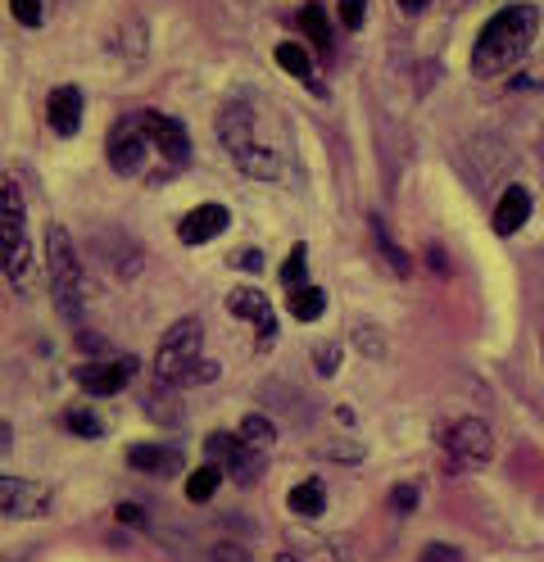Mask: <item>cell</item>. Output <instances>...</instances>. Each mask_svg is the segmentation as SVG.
<instances>
[{
    "mask_svg": "<svg viewBox=\"0 0 544 562\" xmlns=\"http://www.w3.org/2000/svg\"><path fill=\"white\" fill-rule=\"evenodd\" d=\"M109 168L123 178H145V182H173L181 168L191 164V136L177 119L159 110H136L114 123L104 140Z\"/></svg>",
    "mask_w": 544,
    "mask_h": 562,
    "instance_id": "obj_1",
    "label": "cell"
},
{
    "mask_svg": "<svg viewBox=\"0 0 544 562\" xmlns=\"http://www.w3.org/2000/svg\"><path fill=\"white\" fill-rule=\"evenodd\" d=\"M540 37V5L531 0H513L499 14H490V23L481 27V37L471 42V74L477 78H499L513 64L526 59V50Z\"/></svg>",
    "mask_w": 544,
    "mask_h": 562,
    "instance_id": "obj_2",
    "label": "cell"
},
{
    "mask_svg": "<svg viewBox=\"0 0 544 562\" xmlns=\"http://www.w3.org/2000/svg\"><path fill=\"white\" fill-rule=\"evenodd\" d=\"M218 140H223V150L236 159V168L245 172V178H254V182H277L281 178V155L259 140L249 100H227L223 110H218Z\"/></svg>",
    "mask_w": 544,
    "mask_h": 562,
    "instance_id": "obj_3",
    "label": "cell"
},
{
    "mask_svg": "<svg viewBox=\"0 0 544 562\" xmlns=\"http://www.w3.org/2000/svg\"><path fill=\"white\" fill-rule=\"evenodd\" d=\"M200 349H204V327H200V318H177V323L159 336V349H155V376H159V385L213 381V376H218V363L200 359Z\"/></svg>",
    "mask_w": 544,
    "mask_h": 562,
    "instance_id": "obj_4",
    "label": "cell"
},
{
    "mask_svg": "<svg viewBox=\"0 0 544 562\" xmlns=\"http://www.w3.org/2000/svg\"><path fill=\"white\" fill-rule=\"evenodd\" d=\"M46 259H51L55 308L64 313L68 327H82V318H87V272H82V255H78V245H73L68 227L51 223V232H46Z\"/></svg>",
    "mask_w": 544,
    "mask_h": 562,
    "instance_id": "obj_5",
    "label": "cell"
},
{
    "mask_svg": "<svg viewBox=\"0 0 544 562\" xmlns=\"http://www.w3.org/2000/svg\"><path fill=\"white\" fill-rule=\"evenodd\" d=\"M445 440V459H449V472H477L495 459V436L481 417H463L441 436Z\"/></svg>",
    "mask_w": 544,
    "mask_h": 562,
    "instance_id": "obj_6",
    "label": "cell"
},
{
    "mask_svg": "<svg viewBox=\"0 0 544 562\" xmlns=\"http://www.w3.org/2000/svg\"><path fill=\"white\" fill-rule=\"evenodd\" d=\"M204 453H209V463L223 472V476H232L236 485H249L254 476H259V449L245 445L236 431L209 436V440H204Z\"/></svg>",
    "mask_w": 544,
    "mask_h": 562,
    "instance_id": "obj_7",
    "label": "cell"
},
{
    "mask_svg": "<svg viewBox=\"0 0 544 562\" xmlns=\"http://www.w3.org/2000/svg\"><path fill=\"white\" fill-rule=\"evenodd\" d=\"M55 508L51 485L23 481V476H0V517H46Z\"/></svg>",
    "mask_w": 544,
    "mask_h": 562,
    "instance_id": "obj_8",
    "label": "cell"
},
{
    "mask_svg": "<svg viewBox=\"0 0 544 562\" xmlns=\"http://www.w3.org/2000/svg\"><path fill=\"white\" fill-rule=\"evenodd\" d=\"M227 313H232V318H245V323L254 327V349H259V355L277 345V313H273V304H268L259 291L236 286V291L227 295Z\"/></svg>",
    "mask_w": 544,
    "mask_h": 562,
    "instance_id": "obj_9",
    "label": "cell"
},
{
    "mask_svg": "<svg viewBox=\"0 0 544 562\" xmlns=\"http://www.w3.org/2000/svg\"><path fill=\"white\" fill-rule=\"evenodd\" d=\"M132 376H136V359L132 355H119L109 363H82L78 372H73V381H78L82 391H91V395H119Z\"/></svg>",
    "mask_w": 544,
    "mask_h": 562,
    "instance_id": "obj_10",
    "label": "cell"
},
{
    "mask_svg": "<svg viewBox=\"0 0 544 562\" xmlns=\"http://www.w3.org/2000/svg\"><path fill=\"white\" fill-rule=\"evenodd\" d=\"M227 223H232L227 204H200V209H191V214L177 223V240L181 245H209L213 236L227 232Z\"/></svg>",
    "mask_w": 544,
    "mask_h": 562,
    "instance_id": "obj_11",
    "label": "cell"
},
{
    "mask_svg": "<svg viewBox=\"0 0 544 562\" xmlns=\"http://www.w3.org/2000/svg\"><path fill=\"white\" fill-rule=\"evenodd\" d=\"M46 123H51V132L55 136H78V127H82V91L78 87H55L51 95H46Z\"/></svg>",
    "mask_w": 544,
    "mask_h": 562,
    "instance_id": "obj_12",
    "label": "cell"
},
{
    "mask_svg": "<svg viewBox=\"0 0 544 562\" xmlns=\"http://www.w3.org/2000/svg\"><path fill=\"white\" fill-rule=\"evenodd\" d=\"M531 218V191L526 187H508L495 204V232L499 236H518Z\"/></svg>",
    "mask_w": 544,
    "mask_h": 562,
    "instance_id": "obj_13",
    "label": "cell"
},
{
    "mask_svg": "<svg viewBox=\"0 0 544 562\" xmlns=\"http://www.w3.org/2000/svg\"><path fill=\"white\" fill-rule=\"evenodd\" d=\"M127 468L145 476H173L181 472V453L164 445H127Z\"/></svg>",
    "mask_w": 544,
    "mask_h": 562,
    "instance_id": "obj_14",
    "label": "cell"
},
{
    "mask_svg": "<svg viewBox=\"0 0 544 562\" xmlns=\"http://www.w3.org/2000/svg\"><path fill=\"white\" fill-rule=\"evenodd\" d=\"M277 64L286 68L290 78H300L304 87H313L318 95H326L322 74H318V59H313V50H309V46H300V42H281V46H277Z\"/></svg>",
    "mask_w": 544,
    "mask_h": 562,
    "instance_id": "obj_15",
    "label": "cell"
},
{
    "mask_svg": "<svg viewBox=\"0 0 544 562\" xmlns=\"http://www.w3.org/2000/svg\"><path fill=\"white\" fill-rule=\"evenodd\" d=\"M286 504H290V513L296 517H322L326 513V485L318 481V476H309V481H300V485H290V495H286Z\"/></svg>",
    "mask_w": 544,
    "mask_h": 562,
    "instance_id": "obj_16",
    "label": "cell"
},
{
    "mask_svg": "<svg viewBox=\"0 0 544 562\" xmlns=\"http://www.w3.org/2000/svg\"><path fill=\"white\" fill-rule=\"evenodd\" d=\"M286 308H290V318H300V323H318V318H322V308H326V295L304 281V286H290Z\"/></svg>",
    "mask_w": 544,
    "mask_h": 562,
    "instance_id": "obj_17",
    "label": "cell"
},
{
    "mask_svg": "<svg viewBox=\"0 0 544 562\" xmlns=\"http://www.w3.org/2000/svg\"><path fill=\"white\" fill-rule=\"evenodd\" d=\"M145 413H151L159 427L164 422H181V404L173 400V385H155V391L145 395Z\"/></svg>",
    "mask_w": 544,
    "mask_h": 562,
    "instance_id": "obj_18",
    "label": "cell"
},
{
    "mask_svg": "<svg viewBox=\"0 0 544 562\" xmlns=\"http://www.w3.org/2000/svg\"><path fill=\"white\" fill-rule=\"evenodd\" d=\"M236 436H241L245 445H254V449H264V445H273V440H277V427H273V422H268L264 413H249V417L241 422V427H236Z\"/></svg>",
    "mask_w": 544,
    "mask_h": 562,
    "instance_id": "obj_19",
    "label": "cell"
},
{
    "mask_svg": "<svg viewBox=\"0 0 544 562\" xmlns=\"http://www.w3.org/2000/svg\"><path fill=\"white\" fill-rule=\"evenodd\" d=\"M64 422H68V431L82 436V440H100V436H104V417L91 413V408H68Z\"/></svg>",
    "mask_w": 544,
    "mask_h": 562,
    "instance_id": "obj_20",
    "label": "cell"
},
{
    "mask_svg": "<svg viewBox=\"0 0 544 562\" xmlns=\"http://www.w3.org/2000/svg\"><path fill=\"white\" fill-rule=\"evenodd\" d=\"M218 481H223V472H218L213 463H204L200 472H191V476H187V499H191V504H204V499H213Z\"/></svg>",
    "mask_w": 544,
    "mask_h": 562,
    "instance_id": "obj_21",
    "label": "cell"
},
{
    "mask_svg": "<svg viewBox=\"0 0 544 562\" xmlns=\"http://www.w3.org/2000/svg\"><path fill=\"white\" fill-rule=\"evenodd\" d=\"M300 23H304V32L322 46V50H332V27H326V14H322V5L318 0H309V5L300 10Z\"/></svg>",
    "mask_w": 544,
    "mask_h": 562,
    "instance_id": "obj_22",
    "label": "cell"
},
{
    "mask_svg": "<svg viewBox=\"0 0 544 562\" xmlns=\"http://www.w3.org/2000/svg\"><path fill=\"white\" fill-rule=\"evenodd\" d=\"M281 281H286V291L290 286H304V245H290V255L281 263Z\"/></svg>",
    "mask_w": 544,
    "mask_h": 562,
    "instance_id": "obj_23",
    "label": "cell"
},
{
    "mask_svg": "<svg viewBox=\"0 0 544 562\" xmlns=\"http://www.w3.org/2000/svg\"><path fill=\"white\" fill-rule=\"evenodd\" d=\"M10 14L23 23V27H42V0H10Z\"/></svg>",
    "mask_w": 544,
    "mask_h": 562,
    "instance_id": "obj_24",
    "label": "cell"
},
{
    "mask_svg": "<svg viewBox=\"0 0 544 562\" xmlns=\"http://www.w3.org/2000/svg\"><path fill=\"white\" fill-rule=\"evenodd\" d=\"M373 232H377V245H381V255H386V259L395 263V272H399V277H409V268H413V263H409L404 255H399V250H395V240L386 236V227H381V223H373Z\"/></svg>",
    "mask_w": 544,
    "mask_h": 562,
    "instance_id": "obj_25",
    "label": "cell"
},
{
    "mask_svg": "<svg viewBox=\"0 0 544 562\" xmlns=\"http://www.w3.org/2000/svg\"><path fill=\"white\" fill-rule=\"evenodd\" d=\"M390 504H395V513H413L418 508V485H409V481L395 485L390 490Z\"/></svg>",
    "mask_w": 544,
    "mask_h": 562,
    "instance_id": "obj_26",
    "label": "cell"
},
{
    "mask_svg": "<svg viewBox=\"0 0 544 562\" xmlns=\"http://www.w3.org/2000/svg\"><path fill=\"white\" fill-rule=\"evenodd\" d=\"M341 27L358 32L363 27V0H341Z\"/></svg>",
    "mask_w": 544,
    "mask_h": 562,
    "instance_id": "obj_27",
    "label": "cell"
},
{
    "mask_svg": "<svg viewBox=\"0 0 544 562\" xmlns=\"http://www.w3.org/2000/svg\"><path fill=\"white\" fill-rule=\"evenodd\" d=\"M418 562H463V553L454 544H426Z\"/></svg>",
    "mask_w": 544,
    "mask_h": 562,
    "instance_id": "obj_28",
    "label": "cell"
},
{
    "mask_svg": "<svg viewBox=\"0 0 544 562\" xmlns=\"http://www.w3.org/2000/svg\"><path fill=\"white\" fill-rule=\"evenodd\" d=\"M213 562H249V553L241 544H218L213 549Z\"/></svg>",
    "mask_w": 544,
    "mask_h": 562,
    "instance_id": "obj_29",
    "label": "cell"
},
{
    "mask_svg": "<svg viewBox=\"0 0 544 562\" xmlns=\"http://www.w3.org/2000/svg\"><path fill=\"white\" fill-rule=\"evenodd\" d=\"M336 355H341L336 345H322L318 349V372H336Z\"/></svg>",
    "mask_w": 544,
    "mask_h": 562,
    "instance_id": "obj_30",
    "label": "cell"
},
{
    "mask_svg": "<svg viewBox=\"0 0 544 562\" xmlns=\"http://www.w3.org/2000/svg\"><path fill=\"white\" fill-rule=\"evenodd\" d=\"M395 5H399V14H404V19H418V14H426L431 0H395Z\"/></svg>",
    "mask_w": 544,
    "mask_h": 562,
    "instance_id": "obj_31",
    "label": "cell"
},
{
    "mask_svg": "<svg viewBox=\"0 0 544 562\" xmlns=\"http://www.w3.org/2000/svg\"><path fill=\"white\" fill-rule=\"evenodd\" d=\"M10 445H14V427H10V422H5V417H0V453H5Z\"/></svg>",
    "mask_w": 544,
    "mask_h": 562,
    "instance_id": "obj_32",
    "label": "cell"
},
{
    "mask_svg": "<svg viewBox=\"0 0 544 562\" xmlns=\"http://www.w3.org/2000/svg\"><path fill=\"white\" fill-rule=\"evenodd\" d=\"M119 521H127V526H141V508H127V504H123V508H119Z\"/></svg>",
    "mask_w": 544,
    "mask_h": 562,
    "instance_id": "obj_33",
    "label": "cell"
},
{
    "mask_svg": "<svg viewBox=\"0 0 544 562\" xmlns=\"http://www.w3.org/2000/svg\"><path fill=\"white\" fill-rule=\"evenodd\" d=\"M273 562H300V558H296V553H277Z\"/></svg>",
    "mask_w": 544,
    "mask_h": 562,
    "instance_id": "obj_34",
    "label": "cell"
}]
</instances>
